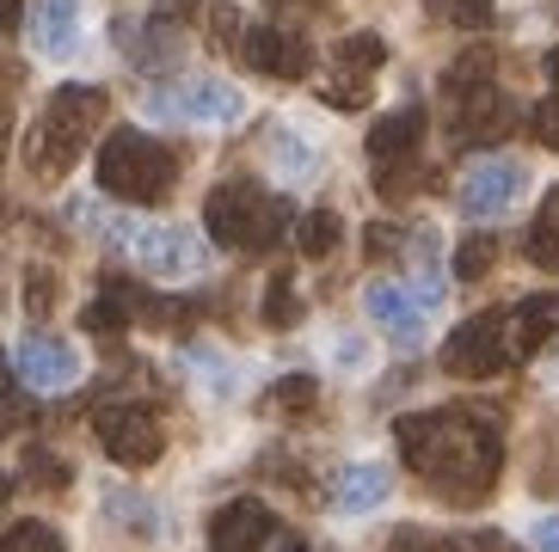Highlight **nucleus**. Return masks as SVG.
<instances>
[{"instance_id": "1", "label": "nucleus", "mask_w": 559, "mask_h": 552, "mask_svg": "<svg viewBox=\"0 0 559 552\" xmlns=\"http://www.w3.org/2000/svg\"><path fill=\"white\" fill-rule=\"evenodd\" d=\"M394 442L406 467L443 497H479L504 467V442L474 411H412L394 423Z\"/></svg>"}, {"instance_id": "2", "label": "nucleus", "mask_w": 559, "mask_h": 552, "mask_svg": "<svg viewBox=\"0 0 559 552\" xmlns=\"http://www.w3.org/2000/svg\"><path fill=\"white\" fill-rule=\"evenodd\" d=\"M105 111H111V98H105V86H81L68 81L50 93V105L37 111L32 135H25V166H32L37 184H56L74 172V160L86 154V142H93V130L105 123Z\"/></svg>"}, {"instance_id": "3", "label": "nucleus", "mask_w": 559, "mask_h": 552, "mask_svg": "<svg viewBox=\"0 0 559 552\" xmlns=\"http://www.w3.org/2000/svg\"><path fill=\"white\" fill-rule=\"evenodd\" d=\"M93 179H99L105 196L148 209V203H160V196L173 191V179H179V154H173L166 142H154L148 130H111L99 142Z\"/></svg>"}, {"instance_id": "4", "label": "nucleus", "mask_w": 559, "mask_h": 552, "mask_svg": "<svg viewBox=\"0 0 559 552\" xmlns=\"http://www.w3.org/2000/svg\"><path fill=\"white\" fill-rule=\"evenodd\" d=\"M203 228H210L215 245H228V252H271L289 233V203L252 179H228L203 196Z\"/></svg>"}, {"instance_id": "5", "label": "nucleus", "mask_w": 559, "mask_h": 552, "mask_svg": "<svg viewBox=\"0 0 559 552\" xmlns=\"http://www.w3.org/2000/svg\"><path fill=\"white\" fill-rule=\"evenodd\" d=\"M443 105H449V135L461 147H486L510 130V105L492 81V49H467L461 62L443 68Z\"/></svg>"}, {"instance_id": "6", "label": "nucleus", "mask_w": 559, "mask_h": 552, "mask_svg": "<svg viewBox=\"0 0 559 552\" xmlns=\"http://www.w3.org/2000/svg\"><path fill=\"white\" fill-rule=\"evenodd\" d=\"M443 369L461 381H492L510 369V308H486L474 320H461L443 344Z\"/></svg>"}, {"instance_id": "7", "label": "nucleus", "mask_w": 559, "mask_h": 552, "mask_svg": "<svg viewBox=\"0 0 559 552\" xmlns=\"http://www.w3.org/2000/svg\"><path fill=\"white\" fill-rule=\"evenodd\" d=\"M148 111L173 117V123H240L247 117V98H240V86L215 81V74H191V81L154 86Z\"/></svg>"}, {"instance_id": "8", "label": "nucleus", "mask_w": 559, "mask_h": 552, "mask_svg": "<svg viewBox=\"0 0 559 552\" xmlns=\"http://www.w3.org/2000/svg\"><path fill=\"white\" fill-rule=\"evenodd\" d=\"M93 430H99L105 455H111L117 467H154V460L166 455V430H160V418H154V406H135V399L99 406Z\"/></svg>"}, {"instance_id": "9", "label": "nucleus", "mask_w": 559, "mask_h": 552, "mask_svg": "<svg viewBox=\"0 0 559 552\" xmlns=\"http://www.w3.org/2000/svg\"><path fill=\"white\" fill-rule=\"evenodd\" d=\"M123 245H130V259L142 264L148 276H160V283H185V276H198L203 259H210L198 233L173 228V221H160V228H130Z\"/></svg>"}, {"instance_id": "10", "label": "nucleus", "mask_w": 559, "mask_h": 552, "mask_svg": "<svg viewBox=\"0 0 559 552\" xmlns=\"http://www.w3.org/2000/svg\"><path fill=\"white\" fill-rule=\"evenodd\" d=\"M523 191H528V166L510 160V154H492V160H479V166L461 172V215L492 221V215H504Z\"/></svg>"}, {"instance_id": "11", "label": "nucleus", "mask_w": 559, "mask_h": 552, "mask_svg": "<svg viewBox=\"0 0 559 552\" xmlns=\"http://www.w3.org/2000/svg\"><path fill=\"white\" fill-rule=\"evenodd\" d=\"M13 374L37 393H62V387L81 381V357H74V344L56 338V332H25L19 350H13Z\"/></svg>"}, {"instance_id": "12", "label": "nucleus", "mask_w": 559, "mask_h": 552, "mask_svg": "<svg viewBox=\"0 0 559 552\" xmlns=\"http://www.w3.org/2000/svg\"><path fill=\"white\" fill-rule=\"evenodd\" d=\"M240 56H247V68L264 74V81H301L313 62V49L301 44V32H283V25H247Z\"/></svg>"}, {"instance_id": "13", "label": "nucleus", "mask_w": 559, "mask_h": 552, "mask_svg": "<svg viewBox=\"0 0 559 552\" xmlns=\"http://www.w3.org/2000/svg\"><path fill=\"white\" fill-rule=\"evenodd\" d=\"M271 540H277V516L259 497H234L210 521V552H264Z\"/></svg>"}, {"instance_id": "14", "label": "nucleus", "mask_w": 559, "mask_h": 552, "mask_svg": "<svg viewBox=\"0 0 559 552\" xmlns=\"http://www.w3.org/2000/svg\"><path fill=\"white\" fill-rule=\"evenodd\" d=\"M362 313H369V320L381 325V338L400 344V350H418V344H425V308H418L400 283H369V289H362Z\"/></svg>"}, {"instance_id": "15", "label": "nucleus", "mask_w": 559, "mask_h": 552, "mask_svg": "<svg viewBox=\"0 0 559 552\" xmlns=\"http://www.w3.org/2000/svg\"><path fill=\"white\" fill-rule=\"evenodd\" d=\"M25 37H32L37 56H74L81 49V0H32L25 7Z\"/></svg>"}, {"instance_id": "16", "label": "nucleus", "mask_w": 559, "mask_h": 552, "mask_svg": "<svg viewBox=\"0 0 559 552\" xmlns=\"http://www.w3.org/2000/svg\"><path fill=\"white\" fill-rule=\"evenodd\" d=\"M400 289L418 301V308H437L449 289V271H443V240H437V228H412L406 233V283Z\"/></svg>"}, {"instance_id": "17", "label": "nucleus", "mask_w": 559, "mask_h": 552, "mask_svg": "<svg viewBox=\"0 0 559 552\" xmlns=\"http://www.w3.org/2000/svg\"><path fill=\"white\" fill-rule=\"evenodd\" d=\"M388 491H394V472L381 467V460H350L332 479V509L338 516H369V509L388 504Z\"/></svg>"}, {"instance_id": "18", "label": "nucleus", "mask_w": 559, "mask_h": 552, "mask_svg": "<svg viewBox=\"0 0 559 552\" xmlns=\"http://www.w3.org/2000/svg\"><path fill=\"white\" fill-rule=\"evenodd\" d=\"M559 338V295H523L510 308V362L535 357Z\"/></svg>"}, {"instance_id": "19", "label": "nucleus", "mask_w": 559, "mask_h": 552, "mask_svg": "<svg viewBox=\"0 0 559 552\" xmlns=\"http://www.w3.org/2000/svg\"><path fill=\"white\" fill-rule=\"evenodd\" d=\"M418 142H425V111H418V105H400V111H388L376 130H369V160L400 166V160H412Z\"/></svg>"}, {"instance_id": "20", "label": "nucleus", "mask_w": 559, "mask_h": 552, "mask_svg": "<svg viewBox=\"0 0 559 552\" xmlns=\"http://www.w3.org/2000/svg\"><path fill=\"white\" fill-rule=\"evenodd\" d=\"M523 252L535 271H559V184L542 196V209H535V221L523 233Z\"/></svg>"}, {"instance_id": "21", "label": "nucleus", "mask_w": 559, "mask_h": 552, "mask_svg": "<svg viewBox=\"0 0 559 552\" xmlns=\"http://www.w3.org/2000/svg\"><path fill=\"white\" fill-rule=\"evenodd\" d=\"M332 62H338V74H357V81H369V74L388 62V44H381L376 32H350V37H338Z\"/></svg>"}, {"instance_id": "22", "label": "nucleus", "mask_w": 559, "mask_h": 552, "mask_svg": "<svg viewBox=\"0 0 559 552\" xmlns=\"http://www.w3.org/2000/svg\"><path fill=\"white\" fill-rule=\"evenodd\" d=\"M338 240H345V221L332 209H308L296 221V245L308 252V259H326V252H338Z\"/></svg>"}, {"instance_id": "23", "label": "nucleus", "mask_w": 559, "mask_h": 552, "mask_svg": "<svg viewBox=\"0 0 559 552\" xmlns=\"http://www.w3.org/2000/svg\"><path fill=\"white\" fill-rule=\"evenodd\" d=\"M264 325H271V332H289V325H301L296 276H289V271H277V276H271V289H264Z\"/></svg>"}, {"instance_id": "24", "label": "nucleus", "mask_w": 559, "mask_h": 552, "mask_svg": "<svg viewBox=\"0 0 559 552\" xmlns=\"http://www.w3.org/2000/svg\"><path fill=\"white\" fill-rule=\"evenodd\" d=\"M492 259H498V240H492V233H474V240H461V245H455L449 276H461V283H479V276L492 271Z\"/></svg>"}, {"instance_id": "25", "label": "nucleus", "mask_w": 559, "mask_h": 552, "mask_svg": "<svg viewBox=\"0 0 559 552\" xmlns=\"http://www.w3.org/2000/svg\"><path fill=\"white\" fill-rule=\"evenodd\" d=\"M0 552H68L62 547V535H56L50 521H13L7 535H0Z\"/></svg>"}, {"instance_id": "26", "label": "nucleus", "mask_w": 559, "mask_h": 552, "mask_svg": "<svg viewBox=\"0 0 559 552\" xmlns=\"http://www.w3.org/2000/svg\"><path fill=\"white\" fill-rule=\"evenodd\" d=\"M430 13L455 25V32H479V25H492V0H425Z\"/></svg>"}, {"instance_id": "27", "label": "nucleus", "mask_w": 559, "mask_h": 552, "mask_svg": "<svg viewBox=\"0 0 559 552\" xmlns=\"http://www.w3.org/2000/svg\"><path fill=\"white\" fill-rule=\"evenodd\" d=\"M313 399H320V387H313V374H283L277 387H271V406H277V411H289V418H296V411H308Z\"/></svg>"}, {"instance_id": "28", "label": "nucleus", "mask_w": 559, "mask_h": 552, "mask_svg": "<svg viewBox=\"0 0 559 552\" xmlns=\"http://www.w3.org/2000/svg\"><path fill=\"white\" fill-rule=\"evenodd\" d=\"M271 142H277V154H283V179H313V147H301L289 130H271Z\"/></svg>"}, {"instance_id": "29", "label": "nucleus", "mask_w": 559, "mask_h": 552, "mask_svg": "<svg viewBox=\"0 0 559 552\" xmlns=\"http://www.w3.org/2000/svg\"><path fill=\"white\" fill-rule=\"evenodd\" d=\"M320 98H326V105H338V111H362V105H369V81H357V74H338V81L320 86Z\"/></svg>"}, {"instance_id": "30", "label": "nucleus", "mask_w": 559, "mask_h": 552, "mask_svg": "<svg viewBox=\"0 0 559 552\" xmlns=\"http://www.w3.org/2000/svg\"><path fill=\"white\" fill-rule=\"evenodd\" d=\"M528 135H535L542 147H554V154H559V93H554V98H542V105L528 111Z\"/></svg>"}, {"instance_id": "31", "label": "nucleus", "mask_w": 559, "mask_h": 552, "mask_svg": "<svg viewBox=\"0 0 559 552\" xmlns=\"http://www.w3.org/2000/svg\"><path fill=\"white\" fill-rule=\"evenodd\" d=\"M111 516L135 521V528H154V516L142 509V497H130V491H111Z\"/></svg>"}, {"instance_id": "32", "label": "nucleus", "mask_w": 559, "mask_h": 552, "mask_svg": "<svg viewBox=\"0 0 559 552\" xmlns=\"http://www.w3.org/2000/svg\"><path fill=\"white\" fill-rule=\"evenodd\" d=\"M528 547H535V552H559V516L535 521V528H528Z\"/></svg>"}, {"instance_id": "33", "label": "nucleus", "mask_w": 559, "mask_h": 552, "mask_svg": "<svg viewBox=\"0 0 559 552\" xmlns=\"http://www.w3.org/2000/svg\"><path fill=\"white\" fill-rule=\"evenodd\" d=\"M394 245H406V233H394V228H369L362 233V252H376V259L381 252H394Z\"/></svg>"}, {"instance_id": "34", "label": "nucleus", "mask_w": 559, "mask_h": 552, "mask_svg": "<svg viewBox=\"0 0 559 552\" xmlns=\"http://www.w3.org/2000/svg\"><path fill=\"white\" fill-rule=\"evenodd\" d=\"M13 387H19V374H13V357H7V350H0V406H7V399H13Z\"/></svg>"}, {"instance_id": "35", "label": "nucleus", "mask_w": 559, "mask_h": 552, "mask_svg": "<svg viewBox=\"0 0 559 552\" xmlns=\"http://www.w3.org/2000/svg\"><path fill=\"white\" fill-rule=\"evenodd\" d=\"M25 295H32V313H44V308H50V276H32V289H25Z\"/></svg>"}, {"instance_id": "36", "label": "nucleus", "mask_w": 559, "mask_h": 552, "mask_svg": "<svg viewBox=\"0 0 559 552\" xmlns=\"http://www.w3.org/2000/svg\"><path fill=\"white\" fill-rule=\"evenodd\" d=\"M19 32V0H0V37Z\"/></svg>"}, {"instance_id": "37", "label": "nucleus", "mask_w": 559, "mask_h": 552, "mask_svg": "<svg viewBox=\"0 0 559 552\" xmlns=\"http://www.w3.org/2000/svg\"><path fill=\"white\" fill-rule=\"evenodd\" d=\"M542 68H547V81H554V93H559V49H547V56H542Z\"/></svg>"}, {"instance_id": "38", "label": "nucleus", "mask_w": 559, "mask_h": 552, "mask_svg": "<svg viewBox=\"0 0 559 552\" xmlns=\"http://www.w3.org/2000/svg\"><path fill=\"white\" fill-rule=\"evenodd\" d=\"M7 135H13V123H7V111H0V160H7Z\"/></svg>"}, {"instance_id": "39", "label": "nucleus", "mask_w": 559, "mask_h": 552, "mask_svg": "<svg viewBox=\"0 0 559 552\" xmlns=\"http://www.w3.org/2000/svg\"><path fill=\"white\" fill-rule=\"evenodd\" d=\"M277 552H308V547H301V540H277Z\"/></svg>"}, {"instance_id": "40", "label": "nucleus", "mask_w": 559, "mask_h": 552, "mask_svg": "<svg viewBox=\"0 0 559 552\" xmlns=\"http://www.w3.org/2000/svg\"><path fill=\"white\" fill-rule=\"evenodd\" d=\"M0 497H7V479H0Z\"/></svg>"}]
</instances>
